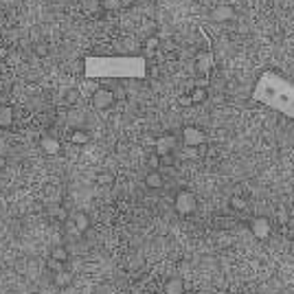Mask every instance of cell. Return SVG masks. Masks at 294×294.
<instances>
[{"label":"cell","mask_w":294,"mask_h":294,"mask_svg":"<svg viewBox=\"0 0 294 294\" xmlns=\"http://www.w3.org/2000/svg\"><path fill=\"white\" fill-rule=\"evenodd\" d=\"M83 75L88 79H145L147 61L143 55H88Z\"/></svg>","instance_id":"obj_1"},{"label":"cell","mask_w":294,"mask_h":294,"mask_svg":"<svg viewBox=\"0 0 294 294\" xmlns=\"http://www.w3.org/2000/svg\"><path fill=\"white\" fill-rule=\"evenodd\" d=\"M253 101L294 121V83L274 70H263L253 88Z\"/></svg>","instance_id":"obj_2"},{"label":"cell","mask_w":294,"mask_h":294,"mask_svg":"<svg viewBox=\"0 0 294 294\" xmlns=\"http://www.w3.org/2000/svg\"><path fill=\"white\" fill-rule=\"evenodd\" d=\"M176 209L182 215L193 213V211H196V196L189 191H180L178 196H176Z\"/></svg>","instance_id":"obj_3"},{"label":"cell","mask_w":294,"mask_h":294,"mask_svg":"<svg viewBox=\"0 0 294 294\" xmlns=\"http://www.w3.org/2000/svg\"><path fill=\"white\" fill-rule=\"evenodd\" d=\"M182 138H184V143H187V147H200L206 140V136H204V132L197 130V127H184Z\"/></svg>","instance_id":"obj_4"},{"label":"cell","mask_w":294,"mask_h":294,"mask_svg":"<svg viewBox=\"0 0 294 294\" xmlns=\"http://www.w3.org/2000/svg\"><path fill=\"white\" fill-rule=\"evenodd\" d=\"M114 103V92L112 90H105V88H101V90H97L95 95H92V105L99 110L103 108H110V105Z\"/></svg>","instance_id":"obj_5"},{"label":"cell","mask_w":294,"mask_h":294,"mask_svg":"<svg viewBox=\"0 0 294 294\" xmlns=\"http://www.w3.org/2000/svg\"><path fill=\"white\" fill-rule=\"evenodd\" d=\"M250 231H253V235L257 237V239H266V237L270 235V222H268L266 217H253Z\"/></svg>","instance_id":"obj_6"},{"label":"cell","mask_w":294,"mask_h":294,"mask_svg":"<svg viewBox=\"0 0 294 294\" xmlns=\"http://www.w3.org/2000/svg\"><path fill=\"white\" fill-rule=\"evenodd\" d=\"M211 18H213L215 22H228L235 18V9H233L231 4H217V7L211 9Z\"/></svg>","instance_id":"obj_7"},{"label":"cell","mask_w":294,"mask_h":294,"mask_svg":"<svg viewBox=\"0 0 294 294\" xmlns=\"http://www.w3.org/2000/svg\"><path fill=\"white\" fill-rule=\"evenodd\" d=\"M196 68L200 70V73H209V70L213 68V55H211L209 51H202L196 59Z\"/></svg>","instance_id":"obj_8"},{"label":"cell","mask_w":294,"mask_h":294,"mask_svg":"<svg viewBox=\"0 0 294 294\" xmlns=\"http://www.w3.org/2000/svg\"><path fill=\"white\" fill-rule=\"evenodd\" d=\"M174 145H176L174 136H162V138H158V140H156V152H158V156H165V154H169L171 149H174Z\"/></svg>","instance_id":"obj_9"},{"label":"cell","mask_w":294,"mask_h":294,"mask_svg":"<svg viewBox=\"0 0 294 294\" xmlns=\"http://www.w3.org/2000/svg\"><path fill=\"white\" fill-rule=\"evenodd\" d=\"M11 121H13V110L9 108V105H2V108H0V125L9 127Z\"/></svg>","instance_id":"obj_10"},{"label":"cell","mask_w":294,"mask_h":294,"mask_svg":"<svg viewBox=\"0 0 294 294\" xmlns=\"http://www.w3.org/2000/svg\"><path fill=\"white\" fill-rule=\"evenodd\" d=\"M145 182H147V187H152V189H158L162 184V178H160V174H156V171H152V174L145 178Z\"/></svg>","instance_id":"obj_11"},{"label":"cell","mask_w":294,"mask_h":294,"mask_svg":"<svg viewBox=\"0 0 294 294\" xmlns=\"http://www.w3.org/2000/svg\"><path fill=\"white\" fill-rule=\"evenodd\" d=\"M167 292H169V294H180V292H182V281L171 279L169 283H167Z\"/></svg>","instance_id":"obj_12"},{"label":"cell","mask_w":294,"mask_h":294,"mask_svg":"<svg viewBox=\"0 0 294 294\" xmlns=\"http://www.w3.org/2000/svg\"><path fill=\"white\" fill-rule=\"evenodd\" d=\"M204 99H206V90H204V88H196V90L191 92V103H202Z\"/></svg>","instance_id":"obj_13"},{"label":"cell","mask_w":294,"mask_h":294,"mask_svg":"<svg viewBox=\"0 0 294 294\" xmlns=\"http://www.w3.org/2000/svg\"><path fill=\"white\" fill-rule=\"evenodd\" d=\"M158 42H160V39H158L156 35H152V38H147V39H145V53H152V51H156V48H158Z\"/></svg>","instance_id":"obj_14"},{"label":"cell","mask_w":294,"mask_h":294,"mask_svg":"<svg viewBox=\"0 0 294 294\" xmlns=\"http://www.w3.org/2000/svg\"><path fill=\"white\" fill-rule=\"evenodd\" d=\"M44 145H46V152H57V143L53 138H46V140H42Z\"/></svg>","instance_id":"obj_15"},{"label":"cell","mask_w":294,"mask_h":294,"mask_svg":"<svg viewBox=\"0 0 294 294\" xmlns=\"http://www.w3.org/2000/svg\"><path fill=\"white\" fill-rule=\"evenodd\" d=\"M73 140H75V143H86V134H83V132H75Z\"/></svg>","instance_id":"obj_16"},{"label":"cell","mask_w":294,"mask_h":294,"mask_svg":"<svg viewBox=\"0 0 294 294\" xmlns=\"http://www.w3.org/2000/svg\"><path fill=\"white\" fill-rule=\"evenodd\" d=\"M233 209H244V200H241V197H233Z\"/></svg>","instance_id":"obj_17"},{"label":"cell","mask_w":294,"mask_h":294,"mask_svg":"<svg viewBox=\"0 0 294 294\" xmlns=\"http://www.w3.org/2000/svg\"><path fill=\"white\" fill-rule=\"evenodd\" d=\"M149 162H152V167H158V156H152V158H149Z\"/></svg>","instance_id":"obj_18"},{"label":"cell","mask_w":294,"mask_h":294,"mask_svg":"<svg viewBox=\"0 0 294 294\" xmlns=\"http://www.w3.org/2000/svg\"><path fill=\"white\" fill-rule=\"evenodd\" d=\"M105 4H108V7H114V4H117V0H105Z\"/></svg>","instance_id":"obj_19"},{"label":"cell","mask_w":294,"mask_h":294,"mask_svg":"<svg viewBox=\"0 0 294 294\" xmlns=\"http://www.w3.org/2000/svg\"><path fill=\"white\" fill-rule=\"evenodd\" d=\"M2 167H4V158H0V169H2Z\"/></svg>","instance_id":"obj_20"}]
</instances>
